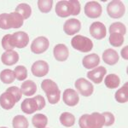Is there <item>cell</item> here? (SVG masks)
I'll return each mask as SVG.
<instances>
[{"mask_svg": "<svg viewBox=\"0 0 128 128\" xmlns=\"http://www.w3.org/2000/svg\"><path fill=\"white\" fill-rule=\"evenodd\" d=\"M104 122V115L98 112H94L92 114H86L79 120L80 128H102Z\"/></svg>", "mask_w": 128, "mask_h": 128, "instance_id": "cell-1", "label": "cell"}, {"mask_svg": "<svg viewBox=\"0 0 128 128\" xmlns=\"http://www.w3.org/2000/svg\"><path fill=\"white\" fill-rule=\"evenodd\" d=\"M41 88L46 94L48 102L50 104H56L60 101L61 90L58 86L51 80H44L41 83Z\"/></svg>", "mask_w": 128, "mask_h": 128, "instance_id": "cell-2", "label": "cell"}, {"mask_svg": "<svg viewBox=\"0 0 128 128\" xmlns=\"http://www.w3.org/2000/svg\"><path fill=\"white\" fill-rule=\"evenodd\" d=\"M71 44L74 49L83 53H87L93 48V43L87 37L82 35H75L71 40Z\"/></svg>", "mask_w": 128, "mask_h": 128, "instance_id": "cell-3", "label": "cell"}, {"mask_svg": "<svg viewBox=\"0 0 128 128\" xmlns=\"http://www.w3.org/2000/svg\"><path fill=\"white\" fill-rule=\"evenodd\" d=\"M125 5L121 1L114 0L107 5L108 15L114 19H119L125 15Z\"/></svg>", "mask_w": 128, "mask_h": 128, "instance_id": "cell-4", "label": "cell"}, {"mask_svg": "<svg viewBox=\"0 0 128 128\" xmlns=\"http://www.w3.org/2000/svg\"><path fill=\"white\" fill-rule=\"evenodd\" d=\"M84 14L90 19H96L100 17L102 12V5L96 1L87 2L84 5Z\"/></svg>", "mask_w": 128, "mask_h": 128, "instance_id": "cell-5", "label": "cell"}, {"mask_svg": "<svg viewBox=\"0 0 128 128\" xmlns=\"http://www.w3.org/2000/svg\"><path fill=\"white\" fill-rule=\"evenodd\" d=\"M75 87L84 96H92L94 92L93 84L90 83L89 80H86L84 78H80L75 81Z\"/></svg>", "mask_w": 128, "mask_h": 128, "instance_id": "cell-6", "label": "cell"}, {"mask_svg": "<svg viewBox=\"0 0 128 128\" xmlns=\"http://www.w3.org/2000/svg\"><path fill=\"white\" fill-rule=\"evenodd\" d=\"M50 46V42L47 38L44 36H40L36 38L32 42L31 50L34 54H42L48 50Z\"/></svg>", "mask_w": 128, "mask_h": 128, "instance_id": "cell-7", "label": "cell"}, {"mask_svg": "<svg viewBox=\"0 0 128 128\" xmlns=\"http://www.w3.org/2000/svg\"><path fill=\"white\" fill-rule=\"evenodd\" d=\"M56 13L59 17L66 18L68 17L69 16L73 15V7L70 4V1H62L57 2L56 5Z\"/></svg>", "mask_w": 128, "mask_h": 128, "instance_id": "cell-8", "label": "cell"}, {"mask_svg": "<svg viewBox=\"0 0 128 128\" xmlns=\"http://www.w3.org/2000/svg\"><path fill=\"white\" fill-rule=\"evenodd\" d=\"M90 34L96 40H102L107 34L106 26L102 22H95L90 26Z\"/></svg>", "mask_w": 128, "mask_h": 128, "instance_id": "cell-9", "label": "cell"}, {"mask_svg": "<svg viewBox=\"0 0 128 128\" xmlns=\"http://www.w3.org/2000/svg\"><path fill=\"white\" fill-rule=\"evenodd\" d=\"M12 42L14 46L18 49L26 47L29 42V36L25 32H16L12 34Z\"/></svg>", "mask_w": 128, "mask_h": 128, "instance_id": "cell-10", "label": "cell"}, {"mask_svg": "<svg viewBox=\"0 0 128 128\" xmlns=\"http://www.w3.org/2000/svg\"><path fill=\"white\" fill-rule=\"evenodd\" d=\"M49 69L48 63L42 60L35 62L31 68L32 74L36 77H44L49 73Z\"/></svg>", "mask_w": 128, "mask_h": 128, "instance_id": "cell-11", "label": "cell"}, {"mask_svg": "<svg viewBox=\"0 0 128 128\" xmlns=\"http://www.w3.org/2000/svg\"><path fill=\"white\" fill-rule=\"evenodd\" d=\"M81 29V23L78 19H68L65 22L63 25L64 32L68 35H74L79 32Z\"/></svg>", "mask_w": 128, "mask_h": 128, "instance_id": "cell-12", "label": "cell"}, {"mask_svg": "<svg viewBox=\"0 0 128 128\" xmlns=\"http://www.w3.org/2000/svg\"><path fill=\"white\" fill-rule=\"evenodd\" d=\"M62 99L65 104L69 107H74L79 104V94L74 89H66L63 92Z\"/></svg>", "mask_w": 128, "mask_h": 128, "instance_id": "cell-13", "label": "cell"}, {"mask_svg": "<svg viewBox=\"0 0 128 128\" xmlns=\"http://www.w3.org/2000/svg\"><path fill=\"white\" fill-rule=\"evenodd\" d=\"M107 74V70L104 67H96L93 70L89 71L87 73V78L95 84L102 83L105 74Z\"/></svg>", "mask_w": 128, "mask_h": 128, "instance_id": "cell-14", "label": "cell"}, {"mask_svg": "<svg viewBox=\"0 0 128 128\" xmlns=\"http://www.w3.org/2000/svg\"><path fill=\"white\" fill-rule=\"evenodd\" d=\"M16 104V100L15 96L10 92H8L5 90L4 93L1 94V96H0V105H1V107L4 109L10 110L12 108H14Z\"/></svg>", "mask_w": 128, "mask_h": 128, "instance_id": "cell-15", "label": "cell"}, {"mask_svg": "<svg viewBox=\"0 0 128 128\" xmlns=\"http://www.w3.org/2000/svg\"><path fill=\"white\" fill-rule=\"evenodd\" d=\"M54 57L58 62H65L68 58L69 51L68 48L64 44H58L54 47L53 50Z\"/></svg>", "mask_w": 128, "mask_h": 128, "instance_id": "cell-16", "label": "cell"}, {"mask_svg": "<svg viewBox=\"0 0 128 128\" xmlns=\"http://www.w3.org/2000/svg\"><path fill=\"white\" fill-rule=\"evenodd\" d=\"M99 63H100V57L96 53L86 56L82 60V64L86 69H92L96 68Z\"/></svg>", "mask_w": 128, "mask_h": 128, "instance_id": "cell-17", "label": "cell"}, {"mask_svg": "<svg viewBox=\"0 0 128 128\" xmlns=\"http://www.w3.org/2000/svg\"><path fill=\"white\" fill-rule=\"evenodd\" d=\"M102 60L108 65H115L119 61V55L114 50L107 49L102 53Z\"/></svg>", "mask_w": 128, "mask_h": 128, "instance_id": "cell-18", "label": "cell"}, {"mask_svg": "<svg viewBox=\"0 0 128 128\" xmlns=\"http://www.w3.org/2000/svg\"><path fill=\"white\" fill-rule=\"evenodd\" d=\"M23 17L16 12L8 14V26L9 28H19L23 25Z\"/></svg>", "mask_w": 128, "mask_h": 128, "instance_id": "cell-19", "label": "cell"}, {"mask_svg": "<svg viewBox=\"0 0 128 128\" xmlns=\"http://www.w3.org/2000/svg\"><path fill=\"white\" fill-rule=\"evenodd\" d=\"M2 62L4 65L12 66L19 61V55L15 50H9L3 53L1 56Z\"/></svg>", "mask_w": 128, "mask_h": 128, "instance_id": "cell-20", "label": "cell"}, {"mask_svg": "<svg viewBox=\"0 0 128 128\" xmlns=\"http://www.w3.org/2000/svg\"><path fill=\"white\" fill-rule=\"evenodd\" d=\"M22 112L28 114H32L38 110V105L34 98H26L25 99L20 105Z\"/></svg>", "mask_w": 128, "mask_h": 128, "instance_id": "cell-21", "label": "cell"}, {"mask_svg": "<svg viewBox=\"0 0 128 128\" xmlns=\"http://www.w3.org/2000/svg\"><path fill=\"white\" fill-rule=\"evenodd\" d=\"M20 90H22V93L25 96H32L37 92V84L32 80H26L22 83Z\"/></svg>", "mask_w": 128, "mask_h": 128, "instance_id": "cell-22", "label": "cell"}, {"mask_svg": "<svg viewBox=\"0 0 128 128\" xmlns=\"http://www.w3.org/2000/svg\"><path fill=\"white\" fill-rule=\"evenodd\" d=\"M128 84L126 83L120 89H119L114 95L115 100L120 104H126L128 101Z\"/></svg>", "mask_w": 128, "mask_h": 128, "instance_id": "cell-23", "label": "cell"}, {"mask_svg": "<svg viewBox=\"0 0 128 128\" xmlns=\"http://www.w3.org/2000/svg\"><path fill=\"white\" fill-rule=\"evenodd\" d=\"M32 125L35 128H45L48 123V118L42 114H37L32 118Z\"/></svg>", "mask_w": 128, "mask_h": 128, "instance_id": "cell-24", "label": "cell"}, {"mask_svg": "<svg viewBox=\"0 0 128 128\" xmlns=\"http://www.w3.org/2000/svg\"><path fill=\"white\" fill-rule=\"evenodd\" d=\"M104 84L105 86H107L109 89H114L117 88L120 84V77L116 74H110L106 76L104 80Z\"/></svg>", "mask_w": 128, "mask_h": 128, "instance_id": "cell-25", "label": "cell"}, {"mask_svg": "<svg viewBox=\"0 0 128 128\" xmlns=\"http://www.w3.org/2000/svg\"><path fill=\"white\" fill-rule=\"evenodd\" d=\"M60 122L65 127H71L75 123V117L68 112H64L60 115Z\"/></svg>", "mask_w": 128, "mask_h": 128, "instance_id": "cell-26", "label": "cell"}, {"mask_svg": "<svg viewBox=\"0 0 128 128\" xmlns=\"http://www.w3.org/2000/svg\"><path fill=\"white\" fill-rule=\"evenodd\" d=\"M16 12L20 14L23 17L24 20L28 19L32 14V8L28 4H20L16 8Z\"/></svg>", "mask_w": 128, "mask_h": 128, "instance_id": "cell-27", "label": "cell"}, {"mask_svg": "<svg viewBox=\"0 0 128 128\" xmlns=\"http://www.w3.org/2000/svg\"><path fill=\"white\" fill-rule=\"evenodd\" d=\"M15 79V73L11 69H4L0 73V80L4 84H11Z\"/></svg>", "mask_w": 128, "mask_h": 128, "instance_id": "cell-28", "label": "cell"}, {"mask_svg": "<svg viewBox=\"0 0 128 128\" xmlns=\"http://www.w3.org/2000/svg\"><path fill=\"white\" fill-rule=\"evenodd\" d=\"M12 126L14 128H28L29 123L24 115H16L12 120Z\"/></svg>", "mask_w": 128, "mask_h": 128, "instance_id": "cell-29", "label": "cell"}, {"mask_svg": "<svg viewBox=\"0 0 128 128\" xmlns=\"http://www.w3.org/2000/svg\"><path fill=\"white\" fill-rule=\"evenodd\" d=\"M109 32L111 34H120L121 35H125L126 34V28L121 22H114L109 26Z\"/></svg>", "mask_w": 128, "mask_h": 128, "instance_id": "cell-30", "label": "cell"}, {"mask_svg": "<svg viewBox=\"0 0 128 128\" xmlns=\"http://www.w3.org/2000/svg\"><path fill=\"white\" fill-rule=\"evenodd\" d=\"M109 44L114 47H120L123 44L125 38L124 36L120 34H111L109 36Z\"/></svg>", "mask_w": 128, "mask_h": 128, "instance_id": "cell-31", "label": "cell"}, {"mask_svg": "<svg viewBox=\"0 0 128 128\" xmlns=\"http://www.w3.org/2000/svg\"><path fill=\"white\" fill-rule=\"evenodd\" d=\"M53 1L52 0H38V7L42 13H49L52 9Z\"/></svg>", "mask_w": 128, "mask_h": 128, "instance_id": "cell-32", "label": "cell"}, {"mask_svg": "<svg viewBox=\"0 0 128 128\" xmlns=\"http://www.w3.org/2000/svg\"><path fill=\"white\" fill-rule=\"evenodd\" d=\"M14 73H15V76L17 80L22 81L25 80L28 78V69L26 68V67L24 66H17L16 67L15 70H14Z\"/></svg>", "mask_w": 128, "mask_h": 128, "instance_id": "cell-33", "label": "cell"}, {"mask_svg": "<svg viewBox=\"0 0 128 128\" xmlns=\"http://www.w3.org/2000/svg\"><path fill=\"white\" fill-rule=\"evenodd\" d=\"M2 46L6 51L13 50L15 46L12 42V34H6L2 38Z\"/></svg>", "mask_w": 128, "mask_h": 128, "instance_id": "cell-34", "label": "cell"}, {"mask_svg": "<svg viewBox=\"0 0 128 128\" xmlns=\"http://www.w3.org/2000/svg\"><path fill=\"white\" fill-rule=\"evenodd\" d=\"M6 92H10V93L15 96L16 102H19L22 96V90H20V89L19 87H17V86H10V87H9L7 90H6Z\"/></svg>", "mask_w": 128, "mask_h": 128, "instance_id": "cell-35", "label": "cell"}, {"mask_svg": "<svg viewBox=\"0 0 128 128\" xmlns=\"http://www.w3.org/2000/svg\"><path fill=\"white\" fill-rule=\"evenodd\" d=\"M102 115H104V126H110L114 125V114L110 112H104L102 114Z\"/></svg>", "mask_w": 128, "mask_h": 128, "instance_id": "cell-36", "label": "cell"}, {"mask_svg": "<svg viewBox=\"0 0 128 128\" xmlns=\"http://www.w3.org/2000/svg\"><path fill=\"white\" fill-rule=\"evenodd\" d=\"M0 28L4 30L10 29L8 26V14L3 13L0 15Z\"/></svg>", "mask_w": 128, "mask_h": 128, "instance_id": "cell-37", "label": "cell"}, {"mask_svg": "<svg viewBox=\"0 0 128 128\" xmlns=\"http://www.w3.org/2000/svg\"><path fill=\"white\" fill-rule=\"evenodd\" d=\"M69 1L73 7V15L72 16H78L80 13V10H81L80 2L77 0H69Z\"/></svg>", "mask_w": 128, "mask_h": 128, "instance_id": "cell-38", "label": "cell"}, {"mask_svg": "<svg viewBox=\"0 0 128 128\" xmlns=\"http://www.w3.org/2000/svg\"><path fill=\"white\" fill-rule=\"evenodd\" d=\"M34 100L36 101L37 105H38V110H41L45 107V100L44 98V96H40V95H38V96H34Z\"/></svg>", "mask_w": 128, "mask_h": 128, "instance_id": "cell-39", "label": "cell"}, {"mask_svg": "<svg viewBox=\"0 0 128 128\" xmlns=\"http://www.w3.org/2000/svg\"><path fill=\"white\" fill-rule=\"evenodd\" d=\"M127 49L128 47L127 46H125L124 48L121 50L120 51V54H121V56L123 57L125 60H127L128 59V55H127Z\"/></svg>", "mask_w": 128, "mask_h": 128, "instance_id": "cell-40", "label": "cell"}, {"mask_svg": "<svg viewBox=\"0 0 128 128\" xmlns=\"http://www.w3.org/2000/svg\"><path fill=\"white\" fill-rule=\"evenodd\" d=\"M0 128H8V127H4V126H3V127H0Z\"/></svg>", "mask_w": 128, "mask_h": 128, "instance_id": "cell-41", "label": "cell"}]
</instances>
